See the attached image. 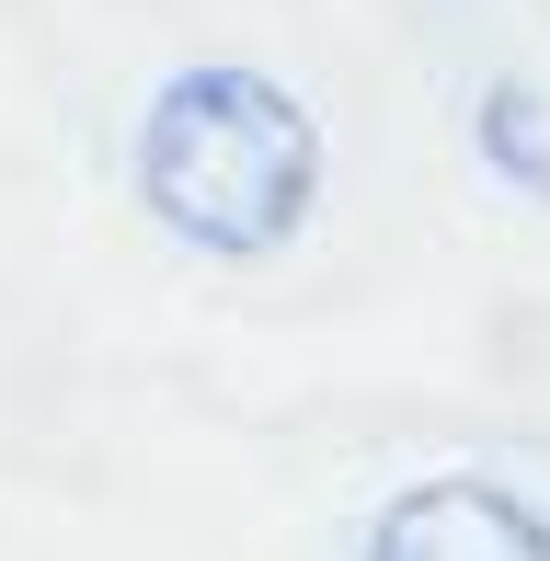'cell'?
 Here are the masks:
<instances>
[{
	"label": "cell",
	"mask_w": 550,
	"mask_h": 561,
	"mask_svg": "<svg viewBox=\"0 0 550 561\" xmlns=\"http://www.w3.org/2000/svg\"><path fill=\"white\" fill-rule=\"evenodd\" d=\"M138 207L218 264H264L321 207V126L287 81L218 58L172 69L138 115Z\"/></svg>",
	"instance_id": "1"
},
{
	"label": "cell",
	"mask_w": 550,
	"mask_h": 561,
	"mask_svg": "<svg viewBox=\"0 0 550 561\" xmlns=\"http://www.w3.org/2000/svg\"><path fill=\"white\" fill-rule=\"evenodd\" d=\"M367 561H550V516L505 481L447 470V481H413V493L379 504Z\"/></svg>",
	"instance_id": "2"
},
{
	"label": "cell",
	"mask_w": 550,
	"mask_h": 561,
	"mask_svg": "<svg viewBox=\"0 0 550 561\" xmlns=\"http://www.w3.org/2000/svg\"><path fill=\"white\" fill-rule=\"evenodd\" d=\"M470 138H482V161L505 172L516 195H539V207H550V138H539V92H528V81H493L482 115H470Z\"/></svg>",
	"instance_id": "3"
}]
</instances>
